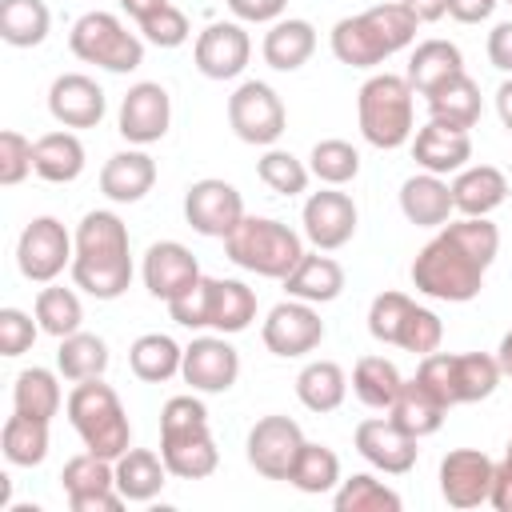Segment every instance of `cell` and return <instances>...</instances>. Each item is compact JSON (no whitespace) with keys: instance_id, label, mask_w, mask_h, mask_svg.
I'll return each instance as SVG.
<instances>
[{"instance_id":"10","label":"cell","mask_w":512,"mask_h":512,"mask_svg":"<svg viewBox=\"0 0 512 512\" xmlns=\"http://www.w3.org/2000/svg\"><path fill=\"white\" fill-rule=\"evenodd\" d=\"M228 124L244 144L272 148L288 128V112H284V100L276 96V88H268L264 80H244L228 96Z\"/></svg>"},{"instance_id":"50","label":"cell","mask_w":512,"mask_h":512,"mask_svg":"<svg viewBox=\"0 0 512 512\" xmlns=\"http://www.w3.org/2000/svg\"><path fill=\"white\" fill-rule=\"evenodd\" d=\"M140 32H144V40L156 44V48H180V44L192 36L188 16H184L176 4H164L160 12H152L148 20H140Z\"/></svg>"},{"instance_id":"28","label":"cell","mask_w":512,"mask_h":512,"mask_svg":"<svg viewBox=\"0 0 512 512\" xmlns=\"http://www.w3.org/2000/svg\"><path fill=\"white\" fill-rule=\"evenodd\" d=\"M388 416H392L408 436L424 440V436L440 432V424H444V416H448V404H444L432 388H424V384L412 376V380L400 384V392H396Z\"/></svg>"},{"instance_id":"30","label":"cell","mask_w":512,"mask_h":512,"mask_svg":"<svg viewBox=\"0 0 512 512\" xmlns=\"http://www.w3.org/2000/svg\"><path fill=\"white\" fill-rule=\"evenodd\" d=\"M260 52H264V64L268 68H276V72H296V68H304L308 60H312V52H316V28L308 24V20H276L268 32H264V44H260Z\"/></svg>"},{"instance_id":"5","label":"cell","mask_w":512,"mask_h":512,"mask_svg":"<svg viewBox=\"0 0 512 512\" xmlns=\"http://www.w3.org/2000/svg\"><path fill=\"white\" fill-rule=\"evenodd\" d=\"M68 420L76 428V436L84 440L88 452L104 456V460H116L132 448V424H128V412L120 404V396L96 376V380H80L72 392H68Z\"/></svg>"},{"instance_id":"48","label":"cell","mask_w":512,"mask_h":512,"mask_svg":"<svg viewBox=\"0 0 512 512\" xmlns=\"http://www.w3.org/2000/svg\"><path fill=\"white\" fill-rule=\"evenodd\" d=\"M440 340H444L440 316H436L432 308L412 304V312L404 316V328H400V336H396V348H404V352H412V356H428V352L440 348Z\"/></svg>"},{"instance_id":"58","label":"cell","mask_w":512,"mask_h":512,"mask_svg":"<svg viewBox=\"0 0 512 512\" xmlns=\"http://www.w3.org/2000/svg\"><path fill=\"white\" fill-rule=\"evenodd\" d=\"M420 24H432V20H440V16H448V0H400Z\"/></svg>"},{"instance_id":"34","label":"cell","mask_w":512,"mask_h":512,"mask_svg":"<svg viewBox=\"0 0 512 512\" xmlns=\"http://www.w3.org/2000/svg\"><path fill=\"white\" fill-rule=\"evenodd\" d=\"M460 72H464V56L452 40H424V44H416V52L408 60V84L420 96L436 92L440 84H448Z\"/></svg>"},{"instance_id":"8","label":"cell","mask_w":512,"mask_h":512,"mask_svg":"<svg viewBox=\"0 0 512 512\" xmlns=\"http://www.w3.org/2000/svg\"><path fill=\"white\" fill-rule=\"evenodd\" d=\"M500 376V360L488 352H428L416 364V380L432 388L448 408L488 400Z\"/></svg>"},{"instance_id":"42","label":"cell","mask_w":512,"mask_h":512,"mask_svg":"<svg viewBox=\"0 0 512 512\" xmlns=\"http://www.w3.org/2000/svg\"><path fill=\"white\" fill-rule=\"evenodd\" d=\"M80 320H84V308H80V296L64 284H48L36 292V324L40 332L64 340L72 332H80Z\"/></svg>"},{"instance_id":"36","label":"cell","mask_w":512,"mask_h":512,"mask_svg":"<svg viewBox=\"0 0 512 512\" xmlns=\"http://www.w3.org/2000/svg\"><path fill=\"white\" fill-rule=\"evenodd\" d=\"M428 116L448 124V128H472L480 120V88L468 72L452 76L448 84H440L436 92H428Z\"/></svg>"},{"instance_id":"40","label":"cell","mask_w":512,"mask_h":512,"mask_svg":"<svg viewBox=\"0 0 512 512\" xmlns=\"http://www.w3.org/2000/svg\"><path fill=\"white\" fill-rule=\"evenodd\" d=\"M56 368H60V376L72 380V384L96 380V376H104V368H108V344H104L100 336H92V332H72V336H64L60 348H56Z\"/></svg>"},{"instance_id":"20","label":"cell","mask_w":512,"mask_h":512,"mask_svg":"<svg viewBox=\"0 0 512 512\" xmlns=\"http://www.w3.org/2000/svg\"><path fill=\"white\" fill-rule=\"evenodd\" d=\"M180 376L192 392H228L240 376V352L224 336H196L184 348Z\"/></svg>"},{"instance_id":"62","label":"cell","mask_w":512,"mask_h":512,"mask_svg":"<svg viewBox=\"0 0 512 512\" xmlns=\"http://www.w3.org/2000/svg\"><path fill=\"white\" fill-rule=\"evenodd\" d=\"M508 4H512V0H508Z\"/></svg>"},{"instance_id":"1","label":"cell","mask_w":512,"mask_h":512,"mask_svg":"<svg viewBox=\"0 0 512 512\" xmlns=\"http://www.w3.org/2000/svg\"><path fill=\"white\" fill-rule=\"evenodd\" d=\"M500 252V232L488 216H460L444 224L412 260L416 292L448 304H468L484 288V272Z\"/></svg>"},{"instance_id":"45","label":"cell","mask_w":512,"mask_h":512,"mask_svg":"<svg viewBox=\"0 0 512 512\" xmlns=\"http://www.w3.org/2000/svg\"><path fill=\"white\" fill-rule=\"evenodd\" d=\"M332 504H336V512H400V496L368 472L340 480Z\"/></svg>"},{"instance_id":"19","label":"cell","mask_w":512,"mask_h":512,"mask_svg":"<svg viewBox=\"0 0 512 512\" xmlns=\"http://www.w3.org/2000/svg\"><path fill=\"white\" fill-rule=\"evenodd\" d=\"M304 236L320 248V252H336L356 236V204L348 192H336L332 184L324 192H312L304 200Z\"/></svg>"},{"instance_id":"11","label":"cell","mask_w":512,"mask_h":512,"mask_svg":"<svg viewBox=\"0 0 512 512\" xmlns=\"http://www.w3.org/2000/svg\"><path fill=\"white\" fill-rule=\"evenodd\" d=\"M72 256L76 240L64 232L56 216H36L16 240V268L32 284H52L64 268H72Z\"/></svg>"},{"instance_id":"35","label":"cell","mask_w":512,"mask_h":512,"mask_svg":"<svg viewBox=\"0 0 512 512\" xmlns=\"http://www.w3.org/2000/svg\"><path fill=\"white\" fill-rule=\"evenodd\" d=\"M296 396L316 416L336 412L344 404V396H348V376H344V368L336 360H312L296 376Z\"/></svg>"},{"instance_id":"54","label":"cell","mask_w":512,"mask_h":512,"mask_svg":"<svg viewBox=\"0 0 512 512\" xmlns=\"http://www.w3.org/2000/svg\"><path fill=\"white\" fill-rule=\"evenodd\" d=\"M232 16L244 24H276L288 8V0H228Z\"/></svg>"},{"instance_id":"43","label":"cell","mask_w":512,"mask_h":512,"mask_svg":"<svg viewBox=\"0 0 512 512\" xmlns=\"http://www.w3.org/2000/svg\"><path fill=\"white\" fill-rule=\"evenodd\" d=\"M292 488L308 492V496H320V492H332L340 484V456L324 444H312L304 440L296 464H292V476H288Z\"/></svg>"},{"instance_id":"53","label":"cell","mask_w":512,"mask_h":512,"mask_svg":"<svg viewBox=\"0 0 512 512\" xmlns=\"http://www.w3.org/2000/svg\"><path fill=\"white\" fill-rule=\"evenodd\" d=\"M40 324L20 308H0V356H20L36 344Z\"/></svg>"},{"instance_id":"23","label":"cell","mask_w":512,"mask_h":512,"mask_svg":"<svg viewBox=\"0 0 512 512\" xmlns=\"http://www.w3.org/2000/svg\"><path fill=\"white\" fill-rule=\"evenodd\" d=\"M200 280V264H196V256L184 248V244H176V240H160V244H152L148 252H144V288L156 296V300H172V296H180L184 288H192Z\"/></svg>"},{"instance_id":"14","label":"cell","mask_w":512,"mask_h":512,"mask_svg":"<svg viewBox=\"0 0 512 512\" xmlns=\"http://www.w3.org/2000/svg\"><path fill=\"white\" fill-rule=\"evenodd\" d=\"M184 220L212 240H224L240 220H244V196L216 176H204L196 184H188L184 192Z\"/></svg>"},{"instance_id":"13","label":"cell","mask_w":512,"mask_h":512,"mask_svg":"<svg viewBox=\"0 0 512 512\" xmlns=\"http://www.w3.org/2000/svg\"><path fill=\"white\" fill-rule=\"evenodd\" d=\"M248 464L264 476V480H288L292 464L304 448V432L292 416H260L248 432Z\"/></svg>"},{"instance_id":"38","label":"cell","mask_w":512,"mask_h":512,"mask_svg":"<svg viewBox=\"0 0 512 512\" xmlns=\"http://www.w3.org/2000/svg\"><path fill=\"white\" fill-rule=\"evenodd\" d=\"M0 448H4V460L16 464V468H36V464H44V456H48V420L12 412V416L4 420Z\"/></svg>"},{"instance_id":"39","label":"cell","mask_w":512,"mask_h":512,"mask_svg":"<svg viewBox=\"0 0 512 512\" xmlns=\"http://www.w3.org/2000/svg\"><path fill=\"white\" fill-rule=\"evenodd\" d=\"M52 28V12L44 0H0V36L12 48H36L44 44Z\"/></svg>"},{"instance_id":"12","label":"cell","mask_w":512,"mask_h":512,"mask_svg":"<svg viewBox=\"0 0 512 512\" xmlns=\"http://www.w3.org/2000/svg\"><path fill=\"white\" fill-rule=\"evenodd\" d=\"M60 484H64V496H68L72 512H120L128 504L116 492V464L88 452V448L64 464Z\"/></svg>"},{"instance_id":"27","label":"cell","mask_w":512,"mask_h":512,"mask_svg":"<svg viewBox=\"0 0 512 512\" xmlns=\"http://www.w3.org/2000/svg\"><path fill=\"white\" fill-rule=\"evenodd\" d=\"M508 200V176L492 164L460 168L452 180V204L460 216H492Z\"/></svg>"},{"instance_id":"37","label":"cell","mask_w":512,"mask_h":512,"mask_svg":"<svg viewBox=\"0 0 512 512\" xmlns=\"http://www.w3.org/2000/svg\"><path fill=\"white\" fill-rule=\"evenodd\" d=\"M180 364H184V348H180L172 336H164V332H144V336H136L132 348H128V368H132L140 380H148V384L172 380V376L180 372Z\"/></svg>"},{"instance_id":"31","label":"cell","mask_w":512,"mask_h":512,"mask_svg":"<svg viewBox=\"0 0 512 512\" xmlns=\"http://www.w3.org/2000/svg\"><path fill=\"white\" fill-rule=\"evenodd\" d=\"M284 288L296 300L328 304V300H336L344 292V268L332 256H320V248H316V252H304L300 256V264L284 276Z\"/></svg>"},{"instance_id":"21","label":"cell","mask_w":512,"mask_h":512,"mask_svg":"<svg viewBox=\"0 0 512 512\" xmlns=\"http://www.w3.org/2000/svg\"><path fill=\"white\" fill-rule=\"evenodd\" d=\"M352 440H356V452H360L372 468H380V472H388V476H404V472H412V464H416V436H408L392 416L360 420Z\"/></svg>"},{"instance_id":"22","label":"cell","mask_w":512,"mask_h":512,"mask_svg":"<svg viewBox=\"0 0 512 512\" xmlns=\"http://www.w3.org/2000/svg\"><path fill=\"white\" fill-rule=\"evenodd\" d=\"M104 88L84 72H64L48 88V112L64 128H96L104 120Z\"/></svg>"},{"instance_id":"51","label":"cell","mask_w":512,"mask_h":512,"mask_svg":"<svg viewBox=\"0 0 512 512\" xmlns=\"http://www.w3.org/2000/svg\"><path fill=\"white\" fill-rule=\"evenodd\" d=\"M32 172V140H24L20 132H0V184L12 188Z\"/></svg>"},{"instance_id":"3","label":"cell","mask_w":512,"mask_h":512,"mask_svg":"<svg viewBox=\"0 0 512 512\" xmlns=\"http://www.w3.org/2000/svg\"><path fill=\"white\" fill-rule=\"evenodd\" d=\"M416 24L420 20L400 0L364 8L356 16L336 20L332 56L340 64H348V68H376V64H384L388 56H396L400 48H408L416 40Z\"/></svg>"},{"instance_id":"57","label":"cell","mask_w":512,"mask_h":512,"mask_svg":"<svg viewBox=\"0 0 512 512\" xmlns=\"http://www.w3.org/2000/svg\"><path fill=\"white\" fill-rule=\"evenodd\" d=\"M496 4L500 0H448V16L460 20V24H480V20L492 16Z\"/></svg>"},{"instance_id":"16","label":"cell","mask_w":512,"mask_h":512,"mask_svg":"<svg viewBox=\"0 0 512 512\" xmlns=\"http://www.w3.org/2000/svg\"><path fill=\"white\" fill-rule=\"evenodd\" d=\"M172 124V96L156 80H140L120 100V136L128 144H156Z\"/></svg>"},{"instance_id":"61","label":"cell","mask_w":512,"mask_h":512,"mask_svg":"<svg viewBox=\"0 0 512 512\" xmlns=\"http://www.w3.org/2000/svg\"><path fill=\"white\" fill-rule=\"evenodd\" d=\"M496 360H500V372L512 376V328L504 332V340H500V348H496Z\"/></svg>"},{"instance_id":"56","label":"cell","mask_w":512,"mask_h":512,"mask_svg":"<svg viewBox=\"0 0 512 512\" xmlns=\"http://www.w3.org/2000/svg\"><path fill=\"white\" fill-rule=\"evenodd\" d=\"M488 64L500 72H512V20H504L488 32Z\"/></svg>"},{"instance_id":"52","label":"cell","mask_w":512,"mask_h":512,"mask_svg":"<svg viewBox=\"0 0 512 512\" xmlns=\"http://www.w3.org/2000/svg\"><path fill=\"white\" fill-rule=\"evenodd\" d=\"M208 280L212 276H200L192 288H184L180 296L168 300V316L180 328H208Z\"/></svg>"},{"instance_id":"59","label":"cell","mask_w":512,"mask_h":512,"mask_svg":"<svg viewBox=\"0 0 512 512\" xmlns=\"http://www.w3.org/2000/svg\"><path fill=\"white\" fill-rule=\"evenodd\" d=\"M164 4H168V0H120V8H124V12H128L136 24H140V20H148L152 12H160Z\"/></svg>"},{"instance_id":"24","label":"cell","mask_w":512,"mask_h":512,"mask_svg":"<svg viewBox=\"0 0 512 512\" xmlns=\"http://www.w3.org/2000/svg\"><path fill=\"white\" fill-rule=\"evenodd\" d=\"M412 160L424 168V172H436V176H448V172H460L468 168L472 160V136L464 128H448L440 120H428L416 140H412Z\"/></svg>"},{"instance_id":"55","label":"cell","mask_w":512,"mask_h":512,"mask_svg":"<svg viewBox=\"0 0 512 512\" xmlns=\"http://www.w3.org/2000/svg\"><path fill=\"white\" fill-rule=\"evenodd\" d=\"M488 504H492L496 512H512V440H508V448H504V460L496 464Z\"/></svg>"},{"instance_id":"32","label":"cell","mask_w":512,"mask_h":512,"mask_svg":"<svg viewBox=\"0 0 512 512\" xmlns=\"http://www.w3.org/2000/svg\"><path fill=\"white\" fill-rule=\"evenodd\" d=\"M256 320V292L244 280H208V328L236 336Z\"/></svg>"},{"instance_id":"2","label":"cell","mask_w":512,"mask_h":512,"mask_svg":"<svg viewBox=\"0 0 512 512\" xmlns=\"http://www.w3.org/2000/svg\"><path fill=\"white\" fill-rule=\"evenodd\" d=\"M76 256H72V280L96 300H116L132 284V252H128V228L116 212H88L76 224Z\"/></svg>"},{"instance_id":"25","label":"cell","mask_w":512,"mask_h":512,"mask_svg":"<svg viewBox=\"0 0 512 512\" xmlns=\"http://www.w3.org/2000/svg\"><path fill=\"white\" fill-rule=\"evenodd\" d=\"M400 212L408 216V224L416 228H444L448 216L456 212L452 204V184L436 172H420V176H408L400 184Z\"/></svg>"},{"instance_id":"49","label":"cell","mask_w":512,"mask_h":512,"mask_svg":"<svg viewBox=\"0 0 512 512\" xmlns=\"http://www.w3.org/2000/svg\"><path fill=\"white\" fill-rule=\"evenodd\" d=\"M412 304H416V300H408L404 292H380V296L372 300V308H368V332H372V340L396 344V336H400L404 316L412 312Z\"/></svg>"},{"instance_id":"17","label":"cell","mask_w":512,"mask_h":512,"mask_svg":"<svg viewBox=\"0 0 512 512\" xmlns=\"http://www.w3.org/2000/svg\"><path fill=\"white\" fill-rule=\"evenodd\" d=\"M492 476H496V460H488L480 448H452L440 460V496L452 508L488 504Z\"/></svg>"},{"instance_id":"29","label":"cell","mask_w":512,"mask_h":512,"mask_svg":"<svg viewBox=\"0 0 512 512\" xmlns=\"http://www.w3.org/2000/svg\"><path fill=\"white\" fill-rule=\"evenodd\" d=\"M116 464V492L128 504H144L152 496H160V488L168 484V464L164 456H156L152 448H128L124 456L112 460Z\"/></svg>"},{"instance_id":"6","label":"cell","mask_w":512,"mask_h":512,"mask_svg":"<svg viewBox=\"0 0 512 512\" xmlns=\"http://www.w3.org/2000/svg\"><path fill=\"white\" fill-rule=\"evenodd\" d=\"M224 252L244 272H256V276H268V280H284L300 264L304 240L288 224H280L272 216H244L224 236Z\"/></svg>"},{"instance_id":"47","label":"cell","mask_w":512,"mask_h":512,"mask_svg":"<svg viewBox=\"0 0 512 512\" xmlns=\"http://www.w3.org/2000/svg\"><path fill=\"white\" fill-rule=\"evenodd\" d=\"M256 176L272 188V192H280V196H300L304 188H308V164L304 160H296L292 152H280V148H268L260 160H256Z\"/></svg>"},{"instance_id":"4","label":"cell","mask_w":512,"mask_h":512,"mask_svg":"<svg viewBox=\"0 0 512 512\" xmlns=\"http://www.w3.org/2000/svg\"><path fill=\"white\" fill-rule=\"evenodd\" d=\"M160 456L176 480H204L216 472L220 452L208 428V408L196 396H172L160 412Z\"/></svg>"},{"instance_id":"9","label":"cell","mask_w":512,"mask_h":512,"mask_svg":"<svg viewBox=\"0 0 512 512\" xmlns=\"http://www.w3.org/2000/svg\"><path fill=\"white\" fill-rule=\"evenodd\" d=\"M68 48L76 60L108 72H132L144 64V40L128 32L112 12H84L68 32Z\"/></svg>"},{"instance_id":"44","label":"cell","mask_w":512,"mask_h":512,"mask_svg":"<svg viewBox=\"0 0 512 512\" xmlns=\"http://www.w3.org/2000/svg\"><path fill=\"white\" fill-rule=\"evenodd\" d=\"M12 404H16V412H24V416L52 420V416L60 412V380H56V372H48V368H24V372L16 376Z\"/></svg>"},{"instance_id":"46","label":"cell","mask_w":512,"mask_h":512,"mask_svg":"<svg viewBox=\"0 0 512 512\" xmlns=\"http://www.w3.org/2000/svg\"><path fill=\"white\" fill-rule=\"evenodd\" d=\"M308 172L320 180V184H332V188H340V184H348V180H356V172H360V152L348 144V140H316V148H312V156H308Z\"/></svg>"},{"instance_id":"18","label":"cell","mask_w":512,"mask_h":512,"mask_svg":"<svg viewBox=\"0 0 512 512\" xmlns=\"http://www.w3.org/2000/svg\"><path fill=\"white\" fill-rule=\"evenodd\" d=\"M248 56H252V40L240 24L232 20H216L208 24L200 36H196V48H192V60L200 68V76L208 80H236L244 68H248Z\"/></svg>"},{"instance_id":"7","label":"cell","mask_w":512,"mask_h":512,"mask_svg":"<svg viewBox=\"0 0 512 512\" xmlns=\"http://www.w3.org/2000/svg\"><path fill=\"white\" fill-rule=\"evenodd\" d=\"M356 120L360 136L372 148H404L412 140V84L408 76L376 72L356 92Z\"/></svg>"},{"instance_id":"15","label":"cell","mask_w":512,"mask_h":512,"mask_svg":"<svg viewBox=\"0 0 512 512\" xmlns=\"http://www.w3.org/2000/svg\"><path fill=\"white\" fill-rule=\"evenodd\" d=\"M260 340H264V348L272 352V356H304V352H312V348H320V340H324V320H320V312L308 304V300H296V296H288V300H280L272 312H268V320H264V328H260Z\"/></svg>"},{"instance_id":"26","label":"cell","mask_w":512,"mask_h":512,"mask_svg":"<svg viewBox=\"0 0 512 512\" xmlns=\"http://www.w3.org/2000/svg\"><path fill=\"white\" fill-rule=\"evenodd\" d=\"M156 184V160L140 148H128V152H116L108 156V164L100 168V192L116 204H136L152 192Z\"/></svg>"},{"instance_id":"60","label":"cell","mask_w":512,"mask_h":512,"mask_svg":"<svg viewBox=\"0 0 512 512\" xmlns=\"http://www.w3.org/2000/svg\"><path fill=\"white\" fill-rule=\"evenodd\" d=\"M496 112H500L504 128L512 132V80H504V84L496 88Z\"/></svg>"},{"instance_id":"33","label":"cell","mask_w":512,"mask_h":512,"mask_svg":"<svg viewBox=\"0 0 512 512\" xmlns=\"http://www.w3.org/2000/svg\"><path fill=\"white\" fill-rule=\"evenodd\" d=\"M32 172L48 184H72L84 172V144L76 132H44L32 144Z\"/></svg>"},{"instance_id":"41","label":"cell","mask_w":512,"mask_h":512,"mask_svg":"<svg viewBox=\"0 0 512 512\" xmlns=\"http://www.w3.org/2000/svg\"><path fill=\"white\" fill-rule=\"evenodd\" d=\"M400 384H404L400 368L392 360H384V356H360L356 368H352V392L368 408L388 412L392 400H396V392H400Z\"/></svg>"}]
</instances>
